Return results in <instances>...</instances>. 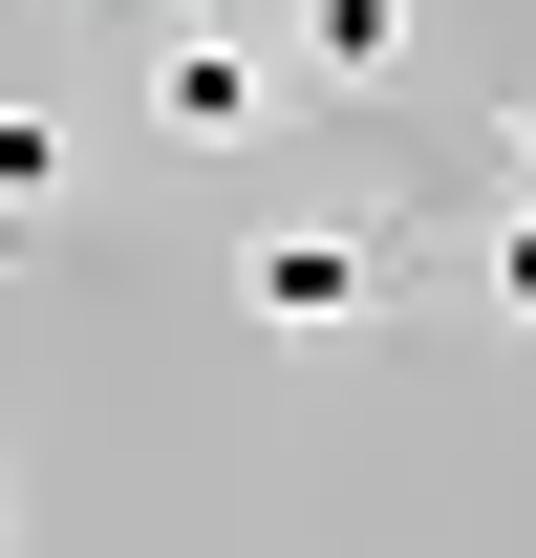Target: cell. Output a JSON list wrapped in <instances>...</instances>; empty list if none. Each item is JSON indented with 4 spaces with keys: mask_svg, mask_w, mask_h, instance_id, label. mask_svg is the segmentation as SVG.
Listing matches in <instances>:
<instances>
[{
    "mask_svg": "<svg viewBox=\"0 0 536 558\" xmlns=\"http://www.w3.org/2000/svg\"><path fill=\"white\" fill-rule=\"evenodd\" d=\"M494 323H536V215H494Z\"/></svg>",
    "mask_w": 536,
    "mask_h": 558,
    "instance_id": "5b68a950",
    "label": "cell"
},
{
    "mask_svg": "<svg viewBox=\"0 0 536 558\" xmlns=\"http://www.w3.org/2000/svg\"><path fill=\"white\" fill-rule=\"evenodd\" d=\"M515 215H536V108H515Z\"/></svg>",
    "mask_w": 536,
    "mask_h": 558,
    "instance_id": "8992f818",
    "label": "cell"
},
{
    "mask_svg": "<svg viewBox=\"0 0 536 558\" xmlns=\"http://www.w3.org/2000/svg\"><path fill=\"white\" fill-rule=\"evenodd\" d=\"M172 22H215V0H172Z\"/></svg>",
    "mask_w": 536,
    "mask_h": 558,
    "instance_id": "52a82bcc",
    "label": "cell"
},
{
    "mask_svg": "<svg viewBox=\"0 0 536 558\" xmlns=\"http://www.w3.org/2000/svg\"><path fill=\"white\" fill-rule=\"evenodd\" d=\"M279 108V44H236V22H172V65H150V130H194V150H236Z\"/></svg>",
    "mask_w": 536,
    "mask_h": 558,
    "instance_id": "7a4b0ae2",
    "label": "cell"
},
{
    "mask_svg": "<svg viewBox=\"0 0 536 558\" xmlns=\"http://www.w3.org/2000/svg\"><path fill=\"white\" fill-rule=\"evenodd\" d=\"M65 172H86L65 108H0V236H44V215H65Z\"/></svg>",
    "mask_w": 536,
    "mask_h": 558,
    "instance_id": "277c9868",
    "label": "cell"
},
{
    "mask_svg": "<svg viewBox=\"0 0 536 558\" xmlns=\"http://www.w3.org/2000/svg\"><path fill=\"white\" fill-rule=\"evenodd\" d=\"M236 301H258V323H301V344H322V323H365V301H387V215H279L258 258H236Z\"/></svg>",
    "mask_w": 536,
    "mask_h": 558,
    "instance_id": "6da1fadb",
    "label": "cell"
},
{
    "mask_svg": "<svg viewBox=\"0 0 536 558\" xmlns=\"http://www.w3.org/2000/svg\"><path fill=\"white\" fill-rule=\"evenodd\" d=\"M279 65H301V86H387V65H407V0H301Z\"/></svg>",
    "mask_w": 536,
    "mask_h": 558,
    "instance_id": "3957f363",
    "label": "cell"
}]
</instances>
